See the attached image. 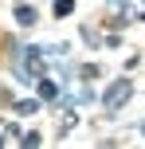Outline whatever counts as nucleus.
<instances>
[{
    "mask_svg": "<svg viewBox=\"0 0 145 149\" xmlns=\"http://www.w3.org/2000/svg\"><path fill=\"white\" fill-rule=\"evenodd\" d=\"M12 16H16V24H20V28H35V24H39V12H35L31 4H24V0H16Z\"/></svg>",
    "mask_w": 145,
    "mask_h": 149,
    "instance_id": "7ed1b4c3",
    "label": "nucleus"
},
{
    "mask_svg": "<svg viewBox=\"0 0 145 149\" xmlns=\"http://www.w3.org/2000/svg\"><path fill=\"white\" fill-rule=\"evenodd\" d=\"M78 74H83V79H98V74H102V67H98V63H86Z\"/></svg>",
    "mask_w": 145,
    "mask_h": 149,
    "instance_id": "9d476101",
    "label": "nucleus"
},
{
    "mask_svg": "<svg viewBox=\"0 0 145 149\" xmlns=\"http://www.w3.org/2000/svg\"><path fill=\"white\" fill-rule=\"evenodd\" d=\"M51 12L59 16V20H67V16L75 12V0H51Z\"/></svg>",
    "mask_w": 145,
    "mask_h": 149,
    "instance_id": "39448f33",
    "label": "nucleus"
},
{
    "mask_svg": "<svg viewBox=\"0 0 145 149\" xmlns=\"http://www.w3.org/2000/svg\"><path fill=\"white\" fill-rule=\"evenodd\" d=\"M133 90H137V86H133V82L122 74V79H114V82H110V86L98 94V102H102V110H106V114H118V110H122V106L133 98Z\"/></svg>",
    "mask_w": 145,
    "mask_h": 149,
    "instance_id": "f257e3e1",
    "label": "nucleus"
},
{
    "mask_svg": "<svg viewBox=\"0 0 145 149\" xmlns=\"http://www.w3.org/2000/svg\"><path fill=\"white\" fill-rule=\"evenodd\" d=\"M39 141H43V134H35V130H28V134H20V145H39Z\"/></svg>",
    "mask_w": 145,
    "mask_h": 149,
    "instance_id": "6e6552de",
    "label": "nucleus"
},
{
    "mask_svg": "<svg viewBox=\"0 0 145 149\" xmlns=\"http://www.w3.org/2000/svg\"><path fill=\"white\" fill-rule=\"evenodd\" d=\"M4 145H8V137H4V134H0V149H4Z\"/></svg>",
    "mask_w": 145,
    "mask_h": 149,
    "instance_id": "9b49d317",
    "label": "nucleus"
},
{
    "mask_svg": "<svg viewBox=\"0 0 145 149\" xmlns=\"http://www.w3.org/2000/svg\"><path fill=\"white\" fill-rule=\"evenodd\" d=\"M78 36H83V43H86V47H102V36H98V31L83 28V31H78Z\"/></svg>",
    "mask_w": 145,
    "mask_h": 149,
    "instance_id": "0eeeda50",
    "label": "nucleus"
},
{
    "mask_svg": "<svg viewBox=\"0 0 145 149\" xmlns=\"http://www.w3.org/2000/svg\"><path fill=\"white\" fill-rule=\"evenodd\" d=\"M59 94H63V86H59L55 79H47V74H39V79H35V98H39L43 106H55V102H59Z\"/></svg>",
    "mask_w": 145,
    "mask_h": 149,
    "instance_id": "f03ea898",
    "label": "nucleus"
},
{
    "mask_svg": "<svg viewBox=\"0 0 145 149\" xmlns=\"http://www.w3.org/2000/svg\"><path fill=\"white\" fill-rule=\"evenodd\" d=\"M71 98H75L78 106H90V102H98V90H90V86H83V90H78V94H71Z\"/></svg>",
    "mask_w": 145,
    "mask_h": 149,
    "instance_id": "423d86ee",
    "label": "nucleus"
},
{
    "mask_svg": "<svg viewBox=\"0 0 145 149\" xmlns=\"http://www.w3.org/2000/svg\"><path fill=\"white\" fill-rule=\"evenodd\" d=\"M16 114H20V118H28V114H39V106H43V102H39V98H16Z\"/></svg>",
    "mask_w": 145,
    "mask_h": 149,
    "instance_id": "20e7f679",
    "label": "nucleus"
},
{
    "mask_svg": "<svg viewBox=\"0 0 145 149\" xmlns=\"http://www.w3.org/2000/svg\"><path fill=\"white\" fill-rule=\"evenodd\" d=\"M75 122H78V118H75V114H67V118H63V122H59V137H67V134H71V130H75Z\"/></svg>",
    "mask_w": 145,
    "mask_h": 149,
    "instance_id": "1a4fd4ad",
    "label": "nucleus"
}]
</instances>
